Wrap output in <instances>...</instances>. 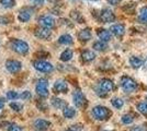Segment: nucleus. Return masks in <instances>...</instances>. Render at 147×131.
<instances>
[{"label":"nucleus","mask_w":147,"mask_h":131,"mask_svg":"<svg viewBox=\"0 0 147 131\" xmlns=\"http://www.w3.org/2000/svg\"><path fill=\"white\" fill-rule=\"evenodd\" d=\"M11 48L19 55H26L29 53V45L21 39H13L11 42Z\"/></svg>","instance_id":"f257e3e1"},{"label":"nucleus","mask_w":147,"mask_h":131,"mask_svg":"<svg viewBox=\"0 0 147 131\" xmlns=\"http://www.w3.org/2000/svg\"><path fill=\"white\" fill-rule=\"evenodd\" d=\"M120 83H121V87L123 88V91L126 92V93L134 92L136 90V87H137V83L135 82V80H133L129 76H122Z\"/></svg>","instance_id":"f03ea898"},{"label":"nucleus","mask_w":147,"mask_h":131,"mask_svg":"<svg viewBox=\"0 0 147 131\" xmlns=\"http://www.w3.org/2000/svg\"><path fill=\"white\" fill-rule=\"evenodd\" d=\"M92 114L98 120H107L111 116V112L104 106H96L92 109Z\"/></svg>","instance_id":"7ed1b4c3"},{"label":"nucleus","mask_w":147,"mask_h":131,"mask_svg":"<svg viewBox=\"0 0 147 131\" xmlns=\"http://www.w3.org/2000/svg\"><path fill=\"white\" fill-rule=\"evenodd\" d=\"M35 91L38 96L47 97L49 96V81L46 79H40L36 83Z\"/></svg>","instance_id":"20e7f679"},{"label":"nucleus","mask_w":147,"mask_h":131,"mask_svg":"<svg viewBox=\"0 0 147 131\" xmlns=\"http://www.w3.org/2000/svg\"><path fill=\"white\" fill-rule=\"evenodd\" d=\"M33 67L36 69L37 71L40 72H44V73H49V72H52L54 67L52 66V63H47L45 60H37L33 63Z\"/></svg>","instance_id":"39448f33"},{"label":"nucleus","mask_w":147,"mask_h":131,"mask_svg":"<svg viewBox=\"0 0 147 131\" xmlns=\"http://www.w3.org/2000/svg\"><path fill=\"white\" fill-rule=\"evenodd\" d=\"M99 19L103 23H111V22L115 21V15L109 9H103L99 13Z\"/></svg>","instance_id":"423d86ee"},{"label":"nucleus","mask_w":147,"mask_h":131,"mask_svg":"<svg viewBox=\"0 0 147 131\" xmlns=\"http://www.w3.org/2000/svg\"><path fill=\"white\" fill-rule=\"evenodd\" d=\"M73 100H74V104L76 105V107H79V108L80 107H84L87 103L85 95H84L82 92H80V91H76L73 94Z\"/></svg>","instance_id":"0eeeda50"},{"label":"nucleus","mask_w":147,"mask_h":131,"mask_svg":"<svg viewBox=\"0 0 147 131\" xmlns=\"http://www.w3.org/2000/svg\"><path fill=\"white\" fill-rule=\"evenodd\" d=\"M34 35L40 39H49L52 35V32H51V29H46V27L41 26V27L35 29Z\"/></svg>","instance_id":"6e6552de"},{"label":"nucleus","mask_w":147,"mask_h":131,"mask_svg":"<svg viewBox=\"0 0 147 131\" xmlns=\"http://www.w3.org/2000/svg\"><path fill=\"white\" fill-rule=\"evenodd\" d=\"M6 68L11 73H18L22 68V63L18 60H8L6 63Z\"/></svg>","instance_id":"1a4fd4ad"},{"label":"nucleus","mask_w":147,"mask_h":131,"mask_svg":"<svg viewBox=\"0 0 147 131\" xmlns=\"http://www.w3.org/2000/svg\"><path fill=\"white\" fill-rule=\"evenodd\" d=\"M38 23H40L41 26H43V27L52 29V27H54V25H55V20L53 19L52 17H49V15H42V17L38 19Z\"/></svg>","instance_id":"9d476101"},{"label":"nucleus","mask_w":147,"mask_h":131,"mask_svg":"<svg viewBox=\"0 0 147 131\" xmlns=\"http://www.w3.org/2000/svg\"><path fill=\"white\" fill-rule=\"evenodd\" d=\"M99 87L103 91L104 93L108 94L114 88V84L109 79H102V80H100V82H99Z\"/></svg>","instance_id":"9b49d317"},{"label":"nucleus","mask_w":147,"mask_h":131,"mask_svg":"<svg viewBox=\"0 0 147 131\" xmlns=\"http://www.w3.org/2000/svg\"><path fill=\"white\" fill-rule=\"evenodd\" d=\"M110 32L112 34H114L117 37H122L123 35H124V33H125V27H124L123 24L117 23V24H114L111 26Z\"/></svg>","instance_id":"f8f14e48"},{"label":"nucleus","mask_w":147,"mask_h":131,"mask_svg":"<svg viewBox=\"0 0 147 131\" xmlns=\"http://www.w3.org/2000/svg\"><path fill=\"white\" fill-rule=\"evenodd\" d=\"M31 15H32V10L29 9V8H24L22 9L20 12H19L18 19L20 22H28L29 20L31 19Z\"/></svg>","instance_id":"ddd939ff"},{"label":"nucleus","mask_w":147,"mask_h":131,"mask_svg":"<svg viewBox=\"0 0 147 131\" xmlns=\"http://www.w3.org/2000/svg\"><path fill=\"white\" fill-rule=\"evenodd\" d=\"M54 91L55 93H67L68 91V85L67 83L63 80H58L55 82L54 84Z\"/></svg>","instance_id":"4468645a"},{"label":"nucleus","mask_w":147,"mask_h":131,"mask_svg":"<svg viewBox=\"0 0 147 131\" xmlns=\"http://www.w3.org/2000/svg\"><path fill=\"white\" fill-rule=\"evenodd\" d=\"M51 127V122L47 121V120H44V119H37L34 122V128L37 129V130L44 131L46 129H49Z\"/></svg>","instance_id":"2eb2a0df"},{"label":"nucleus","mask_w":147,"mask_h":131,"mask_svg":"<svg viewBox=\"0 0 147 131\" xmlns=\"http://www.w3.org/2000/svg\"><path fill=\"white\" fill-rule=\"evenodd\" d=\"M98 36L100 38V41L102 42H110L111 37H112V33L108 30H104V29H101V30H98Z\"/></svg>","instance_id":"dca6fc26"},{"label":"nucleus","mask_w":147,"mask_h":131,"mask_svg":"<svg viewBox=\"0 0 147 131\" xmlns=\"http://www.w3.org/2000/svg\"><path fill=\"white\" fill-rule=\"evenodd\" d=\"M91 31L90 29H84L78 33V38L81 42H88L89 39H91Z\"/></svg>","instance_id":"f3484780"},{"label":"nucleus","mask_w":147,"mask_h":131,"mask_svg":"<svg viewBox=\"0 0 147 131\" xmlns=\"http://www.w3.org/2000/svg\"><path fill=\"white\" fill-rule=\"evenodd\" d=\"M94 58H96V54L91 50H85L81 54V59L85 63H90L92 60H94Z\"/></svg>","instance_id":"a211bd4d"},{"label":"nucleus","mask_w":147,"mask_h":131,"mask_svg":"<svg viewBox=\"0 0 147 131\" xmlns=\"http://www.w3.org/2000/svg\"><path fill=\"white\" fill-rule=\"evenodd\" d=\"M63 115H64L65 118L71 119V118H74V116L76 115V109L73 108V107L66 106L65 108H63Z\"/></svg>","instance_id":"6ab92c4d"},{"label":"nucleus","mask_w":147,"mask_h":131,"mask_svg":"<svg viewBox=\"0 0 147 131\" xmlns=\"http://www.w3.org/2000/svg\"><path fill=\"white\" fill-rule=\"evenodd\" d=\"M52 105L57 108V109H63V108H65V107L67 106V104H66V102L65 100H61V98H52Z\"/></svg>","instance_id":"aec40b11"},{"label":"nucleus","mask_w":147,"mask_h":131,"mask_svg":"<svg viewBox=\"0 0 147 131\" xmlns=\"http://www.w3.org/2000/svg\"><path fill=\"white\" fill-rule=\"evenodd\" d=\"M73 37L69 34H64L61 37L58 38V43L63 44V45H71L73 44Z\"/></svg>","instance_id":"412c9836"},{"label":"nucleus","mask_w":147,"mask_h":131,"mask_svg":"<svg viewBox=\"0 0 147 131\" xmlns=\"http://www.w3.org/2000/svg\"><path fill=\"white\" fill-rule=\"evenodd\" d=\"M108 48V45L105 42H102V41H97L93 43V49L98 50V51H104Z\"/></svg>","instance_id":"4be33fe9"},{"label":"nucleus","mask_w":147,"mask_h":131,"mask_svg":"<svg viewBox=\"0 0 147 131\" xmlns=\"http://www.w3.org/2000/svg\"><path fill=\"white\" fill-rule=\"evenodd\" d=\"M129 65H131L133 68L138 69L143 66V60L140 59V58H137V57H131V58H129Z\"/></svg>","instance_id":"5701e85b"},{"label":"nucleus","mask_w":147,"mask_h":131,"mask_svg":"<svg viewBox=\"0 0 147 131\" xmlns=\"http://www.w3.org/2000/svg\"><path fill=\"white\" fill-rule=\"evenodd\" d=\"M70 17H71V19L74 21H76V22H78V23H85V19H84V17L81 15V13L78 12V11H76V10H74L70 12Z\"/></svg>","instance_id":"b1692460"},{"label":"nucleus","mask_w":147,"mask_h":131,"mask_svg":"<svg viewBox=\"0 0 147 131\" xmlns=\"http://www.w3.org/2000/svg\"><path fill=\"white\" fill-rule=\"evenodd\" d=\"M73 58V51L70 49H66L65 51H63L61 55V60L64 63H67Z\"/></svg>","instance_id":"393cba45"},{"label":"nucleus","mask_w":147,"mask_h":131,"mask_svg":"<svg viewBox=\"0 0 147 131\" xmlns=\"http://www.w3.org/2000/svg\"><path fill=\"white\" fill-rule=\"evenodd\" d=\"M137 110L143 114V115H145L147 116V102H141V103H138L137 104Z\"/></svg>","instance_id":"a878e982"},{"label":"nucleus","mask_w":147,"mask_h":131,"mask_svg":"<svg viewBox=\"0 0 147 131\" xmlns=\"http://www.w3.org/2000/svg\"><path fill=\"white\" fill-rule=\"evenodd\" d=\"M138 20L142 23H146L147 24V7L143 8L141 10V13L138 15Z\"/></svg>","instance_id":"bb28decb"},{"label":"nucleus","mask_w":147,"mask_h":131,"mask_svg":"<svg viewBox=\"0 0 147 131\" xmlns=\"http://www.w3.org/2000/svg\"><path fill=\"white\" fill-rule=\"evenodd\" d=\"M111 104L113 105V107H115V108H122L123 105H124V102H123L121 98H119V97H114V98H112L111 100Z\"/></svg>","instance_id":"cd10ccee"},{"label":"nucleus","mask_w":147,"mask_h":131,"mask_svg":"<svg viewBox=\"0 0 147 131\" xmlns=\"http://www.w3.org/2000/svg\"><path fill=\"white\" fill-rule=\"evenodd\" d=\"M0 3L5 8H12L16 5V0H0Z\"/></svg>","instance_id":"c85d7f7f"},{"label":"nucleus","mask_w":147,"mask_h":131,"mask_svg":"<svg viewBox=\"0 0 147 131\" xmlns=\"http://www.w3.org/2000/svg\"><path fill=\"white\" fill-rule=\"evenodd\" d=\"M134 121V118L131 116V115H124L122 117V122L124 124V125H131L132 122Z\"/></svg>","instance_id":"c756f323"},{"label":"nucleus","mask_w":147,"mask_h":131,"mask_svg":"<svg viewBox=\"0 0 147 131\" xmlns=\"http://www.w3.org/2000/svg\"><path fill=\"white\" fill-rule=\"evenodd\" d=\"M20 97V95H19L17 92H14V91H10V92H8L7 93V98L10 100H17Z\"/></svg>","instance_id":"7c9ffc66"},{"label":"nucleus","mask_w":147,"mask_h":131,"mask_svg":"<svg viewBox=\"0 0 147 131\" xmlns=\"http://www.w3.org/2000/svg\"><path fill=\"white\" fill-rule=\"evenodd\" d=\"M10 107H11V109H13L14 112H21V110H22V108H23L22 104H20V103H16V102L11 103V104H10Z\"/></svg>","instance_id":"2f4dec72"},{"label":"nucleus","mask_w":147,"mask_h":131,"mask_svg":"<svg viewBox=\"0 0 147 131\" xmlns=\"http://www.w3.org/2000/svg\"><path fill=\"white\" fill-rule=\"evenodd\" d=\"M12 21V17L5 15V17H0V24H9Z\"/></svg>","instance_id":"473e14b6"},{"label":"nucleus","mask_w":147,"mask_h":131,"mask_svg":"<svg viewBox=\"0 0 147 131\" xmlns=\"http://www.w3.org/2000/svg\"><path fill=\"white\" fill-rule=\"evenodd\" d=\"M20 97L22 98V100H29L32 98V94H31L30 91H24L23 93L20 95Z\"/></svg>","instance_id":"72a5a7b5"},{"label":"nucleus","mask_w":147,"mask_h":131,"mask_svg":"<svg viewBox=\"0 0 147 131\" xmlns=\"http://www.w3.org/2000/svg\"><path fill=\"white\" fill-rule=\"evenodd\" d=\"M8 131H22V128L16 124H12V125H9Z\"/></svg>","instance_id":"f704fd0d"},{"label":"nucleus","mask_w":147,"mask_h":131,"mask_svg":"<svg viewBox=\"0 0 147 131\" xmlns=\"http://www.w3.org/2000/svg\"><path fill=\"white\" fill-rule=\"evenodd\" d=\"M30 2L34 6H42L44 3V0H30Z\"/></svg>","instance_id":"c9c22d12"},{"label":"nucleus","mask_w":147,"mask_h":131,"mask_svg":"<svg viewBox=\"0 0 147 131\" xmlns=\"http://www.w3.org/2000/svg\"><path fill=\"white\" fill-rule=\"evenodd\" d=\"M96 93H97V95H99V96H101V97H104V96H107V93H104L103 91L100 88V87H98V88H96Z\"/></svg>","instance_id":"e433bc0d"},{"label":"nucleus","mask_w":147,"mask_h":131,"mask_svg":"<svg viewBox=\"0 0 147 131\" xmlns=\"http://www.w3.org/2000/svg\"><path fill=\"white\" fill-rule=\"evenodd\" d=\"M36 56H38V58H46L45 56H49V54L44 53V51H38V53H36Z\"/></svg>","instance_id":"4c0bfd02"},{"label":"nucleus","mask_w":147,"mask_h":131,"mask_svg":"<svg viewBox=\"0 0 147 131\" xmlns=\"http://www.w3.org/2000/svg\"><path fill=\"white\" fill-rule=\"evenodd\" d=\"M121 1H122V0H108V2H109L110 5H112V6H117Z\"/></svg>","instance_id":"58836bf2"},{"label":"nucleus","mask_w":147,"mask_h":131,"mask_svg":"<svg viewBox=\"0 0 147 131\" xmlns=\"http://www.w3.org/2000/svg\"><path fill=\"white\" fill-rule=\"evenodd\" d=\"M131 131H142V129L140 127H133V128L131 129Z\"/></svg>","instance_id":"ea45409f"},{"label":"nucleus","mask_w":147,"mask_h":131,"mask_svg":"<svg viewBox=\"0 0 147 131\" xmlns=\"http://www.w3.org/2000/svg\"><path fill=\"white\" fill-rule=\"evenodd\" d=\"M3 102H5V100H2V98L0 100V110H1L2 108H3Z\"/></svg>","instance_id":"a19ab883"},{"label":"nucleus","mask_w":147,"mask_h":131,"mask_svg":"<svg viewBox=\"0 0 147 131\" xmlns=\"http://www.w3.org/2000/svg\"><path fill=\"white\" fill-rule=\"evenodd\" d=\"M143 65H144V67L147 69V58L145 59V60H144V61H143Z\"/></svg>","instance_id":"79ce46f5"},{"label":"nucleus","mask_w":147,"mask_h":131,"mask_svg":"<svg viewBox=\"0 0 147 131\" xmlns=\"http://www.w3.org/2000/svg\"><path fill=\"white\" fill-rule=\"evenodd\" d=\"M49 2H52V3H56V2H58L59 0H49Z\"/></svg>","instance_id":"37998d69"},{"label":"nucleus","mask_w":147,"mask_h":131,"mask_svg":"<svg viewBox=\"0 0 147 131\" xmlns=\"http://www.w3.org/2000/svg\"><path fill=\"white\" fill-rule=\"evenodd\" d=\"M66 131H73V130H71V129H70V130H66Z\"/></svg>","instance_id":"c03bdc74"}]
</instances>
